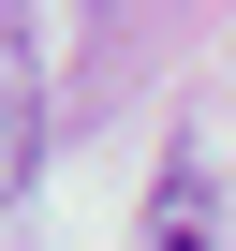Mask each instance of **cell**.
<instances>
[{
    "instance_id": "1",
    "label": "cell",
    "mask_w": 236,
    "mask_h": 251,
    "mask_svg": "<svg viewBox=\"0 0 236 251\" xmlns=\"http://www.w3.org/2000/svg\"><path fill=\"white\" fill-rule=\"evenodd\" d=\"M207 236H221V192H207V163L177 148V163L148 177V251H207Z\"/></svg>"
}]
</instances>
